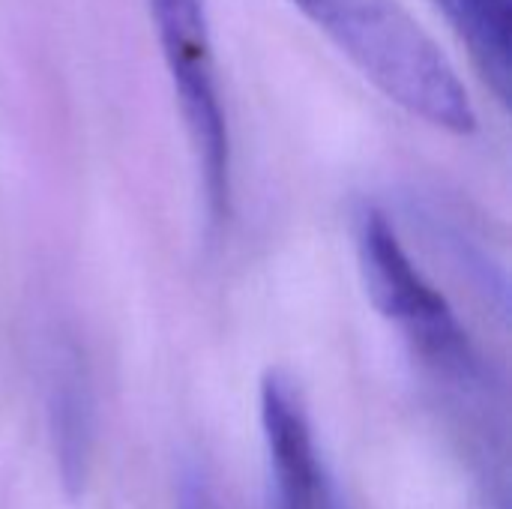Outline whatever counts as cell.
Masks as SVG:
<instances>
[{"instance_id": "cell-6", "label": "cell", "mask_w": 512, "mask_h": 509, "mask_svg": "<svg viewBox=\"0 0 512 509\" xmlns=\"http://www.w3.org/2000/svg\"><path fill=\"white\" fill-rule=\"evenodd\" d=\"M48 414L60 486L69 498H78L93 465V402L75 366L60 369V375L54 378Z\"/></svg>"}, {"instance_id": "cell-4", "label": "cell", "mask_w": 512, "mask_h": 509, "mask_svg": "<svg viewBox=\"0 0 512 509\" xmlns=\"http://www.w3.org/2000/svg\"><path fill=\"white\" fill-rule=\"evenodd\" d=\"M261 429L270 456L276 509H345L318 453L300 387L279 369L261 381Z\"/></svg>"}, {"instance_id": "cell-3", "label": "cell", "mask_w": 512, "mask_h": 509, "mask_svg": "<svg viewBox=\"0 0 512 509\" xmlns=\"http://www.w3.org/2000/svg\"><path fill=\"white\" fill-rule=\"evenodd\" d=\"M183 126L195 153L210 222L231 204V135L204 0H147Z\"/></svg>"}, {"instance_id": "cell-2", "label": "cell", "mask_w": 512, "mask_h": 509, "mask_svg": "<svg viewBox=\"0 0 512 509\" xmlns=\"http://www.w3.org/2000/svg\"><path fill=\"white\" fill-rule=\"evenodd\" d=\"M357 261L372 306L405 336L414 354L456 390H480L483 366L471 336L378 207H363L357 216Z\"/></svg>"}, {"instance_id": "cell-1", "label": "cell", "mask_w": 512, "mask_h": 509, "mask_svg": "<svg viewBox=\"0 0 512 509\" xmlns=\"http://www.w3.org/2000/svg\"><path fill=\"white\" fill-rule=\"evenodd\" d=\"M291 6L411 117L450 135L477 129L456 66L399 0H291Z\"/></svg>"}, {"instance_id": "cell-5", "label": "cell", "mask_w": 512, "mask_h": 509, "mask_svg": "<svg viewBox=\"0 0 512 509\" xmlns=\"http://www.w3.org/2000/svg\"><path fill=\"white\" fill-rule=\"evenodd\" d=\"M465 45L486 87L510 105L512 0H432Z\"/></svg>"}, {"instance_id": "cell-7", "label": "cell", "mask_w": 512, "mask_h": 509, "mask_svg": "<svg viewBox=\"0 0 512 509\" xmlns=\"http://www.w3.org/2000/svg\"><path fill=\"white\" fill-rule=\"evenodd\" d=\"M177 509H222L207 474L195 465L183 468L180 489H177Z\"/></svg>"}]
</instances>
